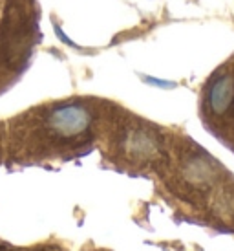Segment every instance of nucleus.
Returning <instances> with one entry per match:
<instances>
[{
    "label": "nucleus",
    "instance_id": "f257e3e1",
    "mask_svg": "<svg viewBox=\"0 0 234 251\" xmlns=\"http://www.w3.org/2000/svg\"><path fill=\"white\" fill-rule=\"evenodd\" d=\"M234 101V74L216 79L209 92V105L214 114H223Z\"/></svg>",
    "mask_w": 234,
    "mask_h": 251
},
{
    "label": "nucleus",
    "instance_id": "f03ea898",
    "mask_svg": "<svg viewBox=\"0 0 234 251\" xmlns=\"http://www.w3.org/2000/svg\"><path fill=\"white\" fill-rule=\"evenodd\" d=\"M28 251H62V250L57 248V246H37V248H31Z\"/></svg>",
    "mask_w": 234,
    "mask_h": 251
}]
</instances>
